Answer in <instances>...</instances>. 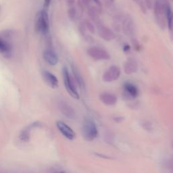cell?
Masks as SVG:
<instances>
[{
  "label": "cell",
  "mask_w": 173,
  "mask_h": 173,
  "mask_svg": "<svg viewBox=\"0 0 173 173\" xmlns=\"http://www.w3.org/2000/svg\"><path fill=\"white\" fill-rule=\"evenodd\" d=\"M82 134L86 141H91L98 135V130L95 123L91 119H86L82 127Z\"/></svg>",
  "instance_id": "1"
},
{
  "label": "cell",
  "mask_w": 173,
  "mask_h": 173,
  "mask_svg": "<svg viewBox=\"0 0 173 173\" xmlns=\"http://www.w3.org/2000/svg\"><path fill=\"white\" fill-rule=\"evenodd\" d=\"M50 29L49 17L46 10H41L38 13L36 20V30L39 33L46 34L48 33Z\"/></svg>",
  "instance_id": "2"
},
{
  "label": "cell",
  "mask_w": 173,
  "mask_h": 173,
  "mask_svg": "<svg viewBox=\"0 0 173 173\" xmlns=\"http://www.w3.org/2000/svg\"><path fill=\"white\" fill-rule=\"evenodd\" d=\"M63 78L65 87L66 89V91H68V93L73 98L77 99H79V95L77 92V89H76L73 80H72L68 69L66 67H64L63 68Z\"/></svg>",
  "instance_id": "3"
},
{
  "label": "cell",
  "mask_w": 173,
  "mask_h": 173,
  "mask_svg": "<svg viewBox=\"0 0 173 173\" xmlns=\"http://www.w3.org/2000/svg\"><path fill=\"white\" fill-rule=\"evenodd\" d=\"M154 14L156 21L161 29L165 27V12L163 0H156L154 4Z\"/></svg>",
  "instance_id": "4"
},
{
  "label": "cell",
  "mask_w": 173,
  "mask_h": 173,
  "mask_svg": "<svg viewBox=\"0 0 173 173\" xmlns=\"http://www.w3.org/2000/svg\"><path fill=\"white\" fill-rule=\"evenodd\" d=\"M120 76V69L116 66H112L103 74V81L110 82L118 80Z\"/></svg>",
  "instance_id": "5"
},
{
  "label": "cell",
  "mask_w": 173,
  "mask_h": 173,
  "mask_svg": "<svg viewBox=\"0 0 173 173\" xmlns=\"http://www.w3.org/2000/svg\"><path fill=\"white\" fill-rule=\"evenodd\" d=\"M87 53L90 56L95 60H107L110 58V54L106 50L99 47H90L87 50Z\"/></svg>",
  "instance_id": "6"
},
{
  "label": "cell",
  "mask_w": 173,
  "mask_h": 173,
  "mask_svg": "<svg viewBox=\"0 0 173 173\" xmlns=\"http://www.w3.org/2000/svg\"><path fill=\"white\" fill-rule=\"evenodd\" d=\"M56 126L60 132L69 140H73L76 137V133L71 128L62 121H58Z\"/></svg>",
  "instance_id": "7"
},
{
  "label": "cell",
  "mask_w": 173,
  "mask_h": 173,
  "mask_svg": "<svg viewBox=\"0 0 173 173\" xmlns=\"http://www.w3.org/2000/svg\"><path fill=\"white\" fill-rule=\"evenodd\" d=\"M12 47L8 39V36L0 35V53L5 57L11 56Z\"/></svg>",
  "instance_id": "8"
},
{
  "label": "cell",
  "mask_w": 173,
  "mask_h": 173,
  "mask_svg": "<svg viewBox=\"0 0 173 173\" xmlns=\"http://www.w3.org/2000/svg\"><path fill=\"white\" fill-rule=\"evenodd\" d=\"M98 31L99 37H101L103 40L110 41L115 39L116 36L113 31L101 23L98 25Z\"/></svg>",
  "instance_id": "9"
},
{
  "label": "cell",
  "mask_w": 173,
  "mask_h": 173,
  "mask_svg": "<svg viewBox=\"0 0 173 173\" xmlns=\"http://www.w3.org/2000/svg\"><path fill=\"white\" fill-rule=\"evenodd\" d=\"M123 33L126 34V35H132L134 33L135 30V26L134 23L132 20V18L129 16L127 15L125 18H124L123 22Z\"/></svg>",
  "instance_id": "10"
},
{
  "label": "cell",
  "mask_w": 173,
  "mask_h": 173,
  "mask_svg": "<svg viewBox=\"0 0 173 173\" xmlns=\"http://www.w3.org/2000/svg\"><path fill=\"white\" fill-rule=\"evenodd\" d=\"M43 77L45 82H46L50 87L56 89L58 86V78L56 76L53 74L51 72L47 70L43 71Z\"/></svg>",
  "instance_id": "11"
},
{
  "label": "cell",
  "mask_w": 173,
  "mask_h": 173,
  "mask_svg": "<svg viewBox=\"0 0 173 173\" xmlns=\"http://www.w3.org/2000/svg\"><path fill=\"white\" fill-rule=\"evenodd\" d=\"M59 108L61 112L66 116L70 119H74L76 116V114L74 109L68 104L66 102H61L59 104Z\"/></svg>",
  "instance_id": "12"
},
{
  "label": "cell",
  "mask_w": 173,
  "mask_h": 173,
  "mask_svg": "<svg viewBox=\"0 0 173 173\" xmlns=\"http://www.w3.org/2000/svg\"><path fill=\"white\" fill-rule=\"evenodd\" d=\"M43 58L48 64L55 66L58 62V57L54 51L51 49L45 50L43 52Z\"/></svg>",
  "instance_id": "13"
},
{
  "label": "cell",
  "mask_w": 173,
  "mask_h": 173,
  "mask_svg": "<svg viewBox=\"0 0 173 173\" xmlns=\"http://www.w3.org/2000/svg\"><path fill=\"white\" fill-rule=\"evenodd\" d=\"M101 101L107 106L115 105L117 102V98L113 94L109 93H103L99 96Z\"/></svg>",
  "instance_id": "14"
},
{
  "label": "cell",
  "mask_w": 173,
  "mask_h": 173,
  "mask_svg": "<svg viewBox=\"0 0 173 173\" xmlns=\"http://www.w3.org/2000/svg\"><path fill=\"white\" fill-rule=\"evenodd\" d=\"M138 65L137 62L133 59H129L124 64V70L127 74H131L137 72Z\"/></svg>",
  "instance_id": "15"
},
{
  "label": "cell",
  "mask_w": 173,
  "mask_h": 173,
  "mask_svg": "<svg viewBox=\"0 0 173 173\" xmlns=\"http://www.w3.org/2000/svg\"><path fill=\"white\" fill-rule=\"evenodd\" d=\"M124 89L127 94L133 98H137L138 94H139V91H138L137 86L132 83H130V82H125L124 84Z\"/></svg>",
  "instance_id": "16"
},
{
  "label": "cell",
  "mask_w": 173,
  "mask_h": 173,
  "mask_svg": "<svg viewBox=\"0 0 173 173\" xmlns=\"http://www.w3.org/2000/svg\"><path fill=\"white\" fill-rule=\"evenodd\" d=\"M87 14L89 16V18H91L95 23H96L97 25L100 24L99 12H98V10L95 7L89 6L87 8Z\"/></svg>",
  "instance_id": "17"
},
{
  "label": "cell",
  "mask_w": 173,
  "mask_h": 173,
  "mask_svg": "<svg viewBox=\"0 0 173 173\" xmlns=\"http://www.w3.org/2000/svg\"><path fill=\"white\" fill-rule=\"evenodd\" d=\"M72 72H73L75 81H76V82H77L78 85L80 86L81 88L83 87V86H84L83 79H82L81 74L79 73V72L77 70V68H76L74 66H72Z\"/></svg>",
  "instance_id": "18"
},
{
  "label": "cell",
  "mask_w": 173,
  "mask_h": 173,
  "mask_svg": "<svg viewBox=\"0 0 173 173\" xmlns=\"http://www.w3.org/2000/svg\"><path fill=\"white\" fill-rule=\"evenodd\" d=\"M19 138L23 142H27L30 139V130L29 129H24L20 132Z\"/></svg>",
  "instance_id": "19"
},
{
  "label": "cell",
  "mask_w": 173,
  "mask_h": 173,
  "mask_svg": "<svg viewBox=\"0 0 173 173\" xmlns=\"http://www.w3.org/2000/svg\"><path fill=\"white\" fill-rule=\"evenodd\" d=\"M84 25H85L86 29H87L90 33H95V28H94V26L92 24V22L90 21L89 19H85V22H84Z\"/></svg>",
  "instance_id": "20"
},
{
  "label": "cell",
  "mask_w": 173,
  "mask_h": 173,
  "mask_svg": "<svg viewBox=\"0 0 173 173\" xmlns=\"http://www.w3.org/2000/svg\"><path fill=\"white\" fill-rule=\"evenodd\" d=\"M144 3L145 5V7L148 9H151L154 6L153 1L152 0H144Z\"/></svg>",
  "instance_id": "21"
},
{
  "label": "cell",
  "mask_w": 173,
  "mask_h": 173,
  "mask_svg": "<svg viewBox=\"0 0 173 173\" xmlns=\"http://www.w3.org/2000/svg\"><path fill=\"white\" fill-rule=\"evenodd\" d=\"M77 14V11H76V9L74 8H72L69 10V16L71 19H74Z\"/></svg>",
  "instance_id": "22"
},
{
  "label": "cell",
  "mask_w": 173,
  "mask_h": 173,
  "mask_svg": "<svg viewBox=\"0 0 173 173\" xmlns=\"http://www.w3.org/2000/svg\"><path fill=\"white\" fill-rule=\"evenodd\" d=\"M138 3H139V4L141 7V10H142V12L143 13H146V7H145V3H144L143 0H139V1L138 2Z\"/></svg>",
  "instance_id": "23"
},
{
  "label": "cell",
  "mask_w": 173,
  "mask_h": 173,
  "mask_svg": "<svg viewBox=\"0 0 173 173\" xmlns=\"http://www.w3.org/2000/svg\"><path fill=\"white\" fill-rule=\"evenodd\" d=\"M132 42H133V44L135 48V50L137 51H139L140 50V46H139V43H138V41L135 39H133Z\"/></svg>",
  "instance_id": "24"
},
{
  "label": "cell",
  "mask_w": 173,
  "mask_h": 173,
  "mask_svg": "<svg viewBox=\"0 0 173 173\" xmlns=\"http://www.w3.org/2000/svg\"><path fill=\"white\" fill-rule=\"evenodd\" d=\"M82 4L83 5V6L86 7V8H88V7L90 6V2H91V0H81Z\"/></svg>",
  "instance_id": "25"
},
{
  "label": "cell",
  "mask_w": 173,
  "mask_h": 173,
  "mask_svg": "<svg viewBox=\"0 0 173 173\" xmlns=\"http://www.w3.org/2000/svg\"><path fill=\"white\" fill-rule=\"evenodd\" d=\"M131 50V47L128 44H125L123 47V51H124L125 53H129V51Z\"/></svg>",
  "instance_id": "26"
},
{
  "label": "cell",
  "mask_w": 173,
  "mask_h": 173,
  "mask_svg": "<svg viewBox=\"0 0 173 173\" xmlns=\"http://www.w3.org/2000/svg\"><path fill=\"white\" fill-rule=\"evenodd\" d=\"M50 2H51V0H45L44 2V7L46 8H48L49 7L50 4Z\"/></svg>",
  "instance_id": "27"
},
{
  "label": "cell",
  "mask_w": 173,
  "mask_h": 173,
  "mask_svg": "<svg viewBox=\"0 0 173 173\" xmlns=\"http://www.w3.org/2000/svg\"><path fill=\"white\" fill-rule=\"evenodd\" d=\"M93 2H94L99 7V8H102V4H101V2H99V0H93Z\"/></svg>",
  "instance_id": "28"
},
{
  "label": "cell",
  "mask_w": 173,
  "mask_h": 173,
  "mask_svg": "<svg viewBox=\"0 0 173 173\" xmlns=\"http://www.w3.org/2000/svg\"><path fill=\"white\" fill-rule=\"evenodd\" d=\"M133 1H135V2H137V3H138V2H139V0H133Z\"/></svg>",
  "instance_id": "29"
},
{
  "label": "cell",
  "mask_w": 173,
  "mask_h": 173,
  "mask_svg": "<svg viewBox=\"0 0 173 173\" xmlns=\"http://www.w3.org/2000/svg\"><path fill=\"white\" fill-rule=\"evenodd\" d=\"M58 173H65L64 172H58Z\"/></svg>",
  "instance_id": "30"
},
{
  "label": "cell",
  "mask_w": 173,
  "mask_h": 173,
  "mask_svg": "<svg viewBox=\"0 0 173 173\" xmlns=\"http://www.w3.org/2000/svg\"><path fill=\"white\" fill-rule=\"evenodd\" d=\"M114 1H115V0H110V2H113Z\"/></svg>",
  "instance_id": "31"
}]
</instances>
